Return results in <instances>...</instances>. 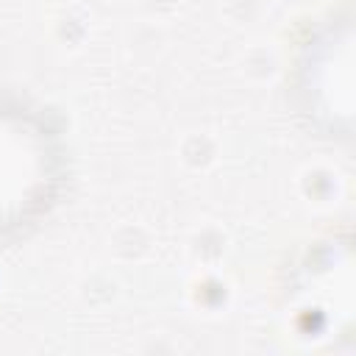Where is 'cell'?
<instances>
[{
  "instance_id": "1",
  "label": "cell",
  "mask_w": 356,
  "mask_h": 356,
  "mask_svg": "<svg viewBox=\"0 0 356 356\" xmlns=\"http://www.w3.org/2000/svg\"><path fill=\"white\" fill-rule=\"evenodd\" d=\"M61 156L44 120L19 103L0 100V236L47 211Z\"/></svg>"
}]
</instances>
